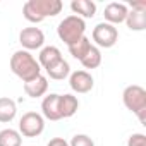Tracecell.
<instances>
[{
    "label": "cell",
    "instance_id": "11",
    "mask_svg": "<svg viewBox=\"0 0 146 146\" xmlns=\"http://www.w3.org/2000/svg\"><path fill=\"white\" fill-rule=\"evenodd\" d=\"M70 9L74 12V16L81 19H90L96 14V4L91 2V0H72Z\"/></svg>",
    "mask_w": 146,
    "mask_h": 146
},
{
    "label": "cell",
    "instance_id": "18",
    "mask_svg": "<svg viewBox=\"0 0 146 146\" xmlns=\"http://www.w3.org/2000/svg\"><path fill=\"white\" fill-rule=\"evenodd\" d=\"M23 136L16 129H4L0 131V146H21Z\"/></svg>",
    "mask_w": 146,
    "mask_h": 146
},
{
    "label": "cell",
    "instance_id": "2",
    "mask_svg": "<svg viewBox=\"0 0 146 146\" xmlns=\"http://www.w3.org/2000/svg\"><path fill=\"white\" fill-rule=\"evenodd\" d=\"M11 70L19 79H23V83L33 81L35 78L41 76V67L38 60L26 50H17L11 57Z\"/></svg>",
    "mask_w": 146,
    "mask_h": 146
},
{
    "label": "cell",
    "instance_id": "21",
    "mask_svg": "<svg viewBox=\"0 0 146 146\" xmlns=\"http://www.w3.org/2000/svg\"><path fill=\"white\" fill-rule=\"evenodd\" d=\"M69 146H95V143L88 134H76L70 139Z\"/></svg>",
    "mask_w": 146,
    "mask_h": 146
},
{
    "label": "cell",
    "instance_id": "15",
    "mask_svg": "<svg viewBox=\"0 0 146 146\" xmlns=\"http://www.w3.org/2000/svg\"><path fill=\"white\" fill-rule=\"evenodd\" d=\"M16 113H17V107L12 98H7V96L0 98V122L7 124V122L14 120Z\"/></svg>",
    "mask_w": 146,
    "mask_h": 146
},
{
    "label": "cell",
    "instance_id": "6",
    "mask_svg": "<svg viewBox=\"0 0 146 146\" xmlns=\"http://www.w3.org/2000/svg\"><path fill=\"white\" fill-rule=\"evenodd\" d=\"M119 40V31L108 23H100L93 29V41L102 48H112Z\"/></svg>",
    "mask_w": 146,
    "mask_h": 146
},
{
    "label": "cell",
    "instance_id": "19",
    "mask_svg": "<svg viewBox=\"0 0 146 146\" xmlns=\"http://www.w3.org/2000/svg\"><path fill=\"white\" fill-rule=\"evenodd\" d=\"M79 62L83 64L84 69H96V67H100V64H102V52H100V48L98 46H91L88 50V53Z\"/></svg>",
    "mask_w": 146,
    "mask_h": 146
},
{
    "label": "cell",
    "instance_id": "9",
    "mask_svg": "<svg viewBox=\"0 0 146 146\" xmlns=\"http://www.w3.org/2000/svg\"><path fill=\"white\" fill-rule=\"evenodd\" d=\"M127 12H129V9H127L125 4H120V2H110V4L105 7V11H103L105 23H108V24H112V26L120 24V23L125 21Z\"/></svg>",
    "mask_w": 146,
    "mask_h": 146
},
{
    "label": "cell",
    "instance_id": "10",
    "mask_svg": "<svg viewBox=\"0 0 146 146\" xmlns=\"http://www.w3.org/2000/svg\"><path fill=\"white\" fill-rule=\"evenodd\" d=\"M58 96L57 93H50L41 102V113L48 120H60V110H58Z\"/></svg>",
    "mask_w": 146,
    "mask_h": 146
},
{
    "label": "cell",
    "instance_id": "8",
    "mask_svg": "<svg viewBox=\"0 0 146 146\" xmlns=\"http://www.w3.org/2000/svg\"><path fill=\"white\" fill-rule=\"evenodd\" d=\"M93 84H95L93 76L88 70H76L69 76V86L76 93H88L93 90Z\"/></svg>",
    "mask_w": 146,
    "mask_h": 146
},
{
    "label": "cell",
    "instance_id": "14",
    "mask_svg": "<svg viewBox=\"0 0 146 146\" xmlns=\"http://www.w3.org/2000/svg\"><path fill=\"white\" fill-rule=\"evenodd\" d=\"M58 60H62V53H60V50L57 48V46H45V48H41V52H40V57H38V64H40V67H43L45 70L48 69V67H52L53 64H57Z\"/></svg>",
    "mask_w": 146,
    "mask_h": 146
},
{
    "label": "cell",
    "instance_id": "17",
    "mask_svg": "<svg viewBox=\"0 0 146 146\" xmlns=\"http://www.w3.org/2000/svg\"><path fill=\"white\" fill-rule=\"evenodd\" d=\"M46 74L50 76V79H55V81H62L65 79L69 74H70V65L67 60H58L57 64H53L52 67L46 69Z\"/></svg>",
    "mask_w": 146,
    "mask_h": 146
},
{
    "label": "cell",
    "instance_id": "4",
    "mask_svg": "<svg viewBox=\"0 0 146 146\" xmlns=\"http://www.w3.org/2000/svg\"><path fill=\"white\" fill-rule=\"evenodd\" d=\"M122 100L125 108L136 113L141 124H146V90L137 84H131L124 90Z\"/></svg>",
    "mask_w": 146,
    "mask_h": 146
},
{
    "label": "cell",
    "instance_id": "20",
    "mask_svg": "<svg viewBox=\"0 0 146 146\" xmlns=\"http://www.w3.org/2000/svg\"><path fill=\"white\" fill-rule=\"evenodd\" d=\"M93 45H91V41H90V38H86V36H83L79 41H76V43H72L70 46H69V52H70V55L74 57V58H78V60H81L86 53H88V50L91 48Z\"/></svg>",
    "mask_w": 146,
    "mask_h": 146
},
{
    "label": "cell",
    "instance_id": "24",
    "mask_svg": "<svg viewBox=\"0 0 146 146\" xmlns=\"http://www.w3.org/2000/svg\"><path fill=\"white\" fill-rule=\"evenodd\" d=\"M131 11H141V12H146V2H131Z\"/></svg>",
    "mask_w": 146,
    "mask_h": 146
},
{
    "label": "cell",
    "instance_id": "13",
    "mask_svg": "<svg viewBox=\"0 0 146 146\" xmlns=\"http://www.w3.org/2000/svg\"><path fill=\"white\" fill-rule=\"evenodd\" d=\"M48 91V79L45 76H38L33 81L24 83V93L31 98H40Z\"/></svg>",
    "mask_w": 146,
    "mask_h": 146
},
{
    "label": "cell",
    "instance_id": "16",
    "mask_svg": "<svg viewBox=\"0 0 146 146\" xmlns=\"http://www.w3.org/2000/svg\"><path fill=\"white\" fill-rule=\"evenodd\" d=\"M131 31H143L146 29V12L141 11H129L124 21Z\"/></svg>",
    "mask_w": 146,
    "mask_h": 146
},
{
    "label": "cell",
    "instance_id": "5",
    "mask_svg": "<svg viewBox=\"0 0 146 146\" xmlns=\"http://www.w3.org/2000/svg\"><path fill=\"white\" fill-rule=\"evenodd\" d=\"M45 129V119L43 115L36 112H26L19 120V134L24 137H36Z\"/></svg>",
    "mask_w": 146,
    "mask_h": 146
},
{
    "label": "cell",
    "instance_id": "23",
    "mask_svg": "<svg viewBox=\"0 0 146 146\" xmlns=\"http://www.w3.org/2000/svg\"><path fill=\"white\" fill-rule=\"evenodd\" d=\"M46 146H69V143H67L64 137H53V139L48 141Z\"/></svg>",
    "mask_w": 146,
    "mask_h": 146
},
{
    "label": "cell",
    "instance_id": "3",
    "mask_svg": "<svg viewBox=\"0 0 146 146\" xmlns=\"http://www.w3.org/2000/svg\"><path fill=\"white\" fill-rule=\"evenodd\" d=\"M84 33H86V23H84V19H81V17H78V16H74V14L64 17V19L60 21L58 28H57L58 38H60L67 46H70L72 43L79 41V40L84 36Z\"/></svg>",
    "mask_w": 146,
    "mask_h": 146
},
{
    "label": "cell",
    "instance_id": "7",
    "mask_svg": "<svg viewBox=\"0 0 146 146\" xmlns=\"http://www.w3.org/2000/svg\"><path fill=\"white\" fill-rule=\"evenodd\" d=\"M19 43L24 46L26 52L29 50H38L45 43V35L40 28H24L19 33Z\"/></svg>",
    "mask_w": 146,
    "mask_h": 146
},
{
    "label": "cell",
    "instance_id": "12",
    "mask_svg": "<svg viewBox=\"0 0 146 146\" xmlns=\"http://www.w3.org/2000/svg\"><path fill=\"white\" fill-rule=\"evenodd\" d=\"M79 108V100L74 95H60L58 96V110L62 119L72 117Z\"/></svg>",
    "mask_w": 146,
    "mask_h": 146
},
{
    "label": "cell",
    "instance_id": "22",
    "mask_svg": "<svg viewBox=\"0 0 146 146\" xmlns=\"http://www.w3.org/2000/svg\"><path fill=\"white\" fill-rule=\"evenodd\" d=\"M127 146H146V136L141 134V132L132 134V136L127 139Z\"/></svg>",
    "mask_w": 146,
    "mask_h": 146
},
{
    "label": "cell",
    "instance_id": "1",
    "mask_svg": "<svg viewBox=\"0 0 146 146\" xmlns=\"http://www.w3.org/2000/svg\"><path fill=\"white\" fill-rule=\"evenodd\" d=\"M64 4L60 0H28L23 5V16L29 23H41L46 17H53L60 14Z\"/></svg>",
    "mask_w": 146,
    "mask_h": 146
}]
</instances>
